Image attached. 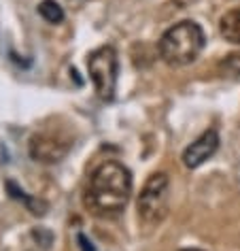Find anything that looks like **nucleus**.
I'll return each mask as SVG.
<instances>
[{"instance_id":"nucleus-1","label":"nucleus","mask_w":240,"mask_h":251,"mask_svg":"<svg viewBox=\"0 0 240 251\" xmlns=\"http://www.w3.org/2000/svg\"><path fill=\"white\" fill-rule=\"evenodd\" d=\"M132 196V173L117 160L102 162L90 177L85 206L98 217L119 215Z\"/></svg>"},{"instance_id":"nucleus-2","label":"nucleus","mask_w":240,"mask_h":251,"mask_svg":"<svg viewBox=\"0 0 240 251\" xmlns=\"http://www.w3.org/2000/svg\"><path fill=\"white\" fill-rule=\"evenodd\" d=\"M204 30L192 20L179 22L162 34L157 51L168 66H187L204 49Z\"/></svg>"},{"instance_id":"nucleus-3","label":"nucleus","mask_w":240,"mask_h":251,"mask_svg":"<svg viewBox=\"0 0 240 251\" xmlns=\"http://www.w3.org/2000/svg\"><path fill=\"white\" fill-rule=\"evenodd\" d=\"M170 202V181L166 173H153L144 181L141 194H138V219L147 226H157L168 215Z\"/></svg>"},{"instance_id":"nucleus-4","label":"nucleus","mask_w":240,"mask_h":251,"mask_svg":"<svg viewBox=\"0 0 240 251\" xmlns=\"http://www.w3.org/2000/svg\"><path fill=\"white\" fill-rule=\"evenodd\" d=\"M117 71H119L117 51L111 45H102L87 55V73H90V79L98 98L104 100V102H111L115 98Z\"/></svg>"},{"instance_id":"nucleus-5","label":"nucleus","mask_w":240,"mask_h":251,"mask_svg":"<svg viewBox=\"0 0 240 251\" xmlns=\"http://www.w3.org/2000/svg\"><path fill=\"white\" fill-rule=\"evenodd\" d=\"M72 136L62 128H45L41 132H34L28 143V153L34 162L41 164H55L64 160L72 149Z\"/></svg>"},{"instance_id":"nucleus-6","label":"nucleus","mask_w":240,"mask_h":251,"mask_svg":"<svg viewBox=\"0 0 240 251\" xmlns=\"http://www.w3.org/2000/svg\"><path fill=\"white\" fill-rule=\"evenodd\" d=\"M217 149H219V134L215 128H211V130H206V132H202L198 139L183 151V164L187 168H198L204 164L206 160H211Z\"/></svg>"},{"instance_id":"nucleus-7","label":"nucleus","mask_w":240,"mask_h":251,"mask_svg":"<svg viewBox=\"0 0 240 251\" xmlns=\"http://www.w3.org/2000/svg\"><path fill=\"white\" fill-rule=\"evenodd\" d=\"M219 32L225 41L240 45V7L230 9L227 13L219 20Z\"/></svg>"},{"instance_id":"nucleus-8","label":"nucleus","mask_w":240,"mask_h":251,"mask_svg":"<svg viewBox=\"0 0 240 251\" xmlns=\"http://www.w3.org/2000/svg\"><path fill=\"white\" fill-rule=\"evenodd\" d=\"M39 15L49 24H60L64 20V11L55 0H43L39 4Z\"/></svg>"},{"instance_id":"nucleus-9","label":"nucleus","mask_w":240,"mask_h":251,"mask_svg":"<svg viewBox=\"0 0 240 251\" xmlns=\"http://www.w3.org/2000/svg\"><path fill=\"white\" fill-rule=\"evenodd\" d=\"M181 251H202V249H181Z\"/></svg>"}]
</instances>
